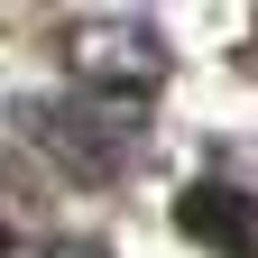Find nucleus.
Here are the masks:
<instances>
[{"label":"nucleus","instance_id":"nucleus-2","mask_svg":"<svg viewBox=\"0 0 258 258\" xmlns=\"http://www.w3.org/2000/svg\"><path fill=\"white\" fill-rule=\"evenodd\" d=\"M102 120H120V102H111ZM37 139H55V148H83V139H74V111H46V120H37ZM129 139H139V129H111V139L92 148V166H120V157H129Z\"/></svg>","mask_w":258,"mask_h":258},{"label":"nucleus","instance_id":"nucleus-1","mask_svg":"<svg viewBox=\"0 0 258 258\" xmlns=\"http://www.w3.org/2000/svg\"><path fill=\"white\" fill-rule=\"evenodd\" d=\"M175 221H184L194 240H212L221 258H258V203H249L240 184H194L184 203H175Z\"/></svg>","mask_w":258,"mask_h":258},{"label":"nucleus","instance_id":"nucleus-3","mask_svg":"<svg viewBox=\"0 0 258 258\" xmlns=\"http://www.w3.org/2000/svg\"><path fill=\"white\" fill-rule=\"evenodd\" d=\"M0 240H10V231H0Z\"/></svg>","mask_w":258,"mask_h":258}]
</instances>
